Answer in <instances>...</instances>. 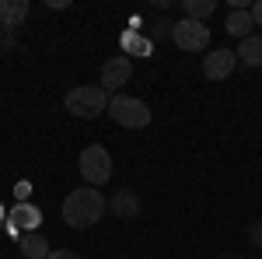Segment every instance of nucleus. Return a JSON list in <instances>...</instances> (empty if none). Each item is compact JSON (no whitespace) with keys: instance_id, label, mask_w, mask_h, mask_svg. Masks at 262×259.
I'll return each instance as SVG.
<instances>
[{"instance_id":"6","label":"nucleus","mask_w":262,"mask_h":259,"mask_svg":"<svg viewBox=\"0 0 262 259\" xmlns=\"http://www.w3.org/2000/svg\"><path fill=\"white\" fill-rule=\"evenodd\" d=\"M234 63H238V53H231V49H213V53H206V60H203V77L206 81L231 77Z\"/></svg>"},{"instance_id":"18","label":"nucleus","mask_w":262,"mask_h":259,"mask_svg":"<svg viewBox=\"0 0 262 259\" xmlns=\"http://www.w3.org/2000/svg\"><path fill=\"white\" fill-rule=\"evenodd\" d=\"M252 238H255V242L262 238V224H255V228H252Z\"/></svg>"},{"instance_id":"16","label":"nucleus","mask_w":262,"mask_h":259,"mask_svg":"<svg viewBox=\"0 0 262 259\" xmlns=\"http://www.w3.org/2000/svg\"><path fill=\"white\" fill-rule=\"evenodd\" d=\"M248 11H252V21H255V28H262V0H255Z\"/></svg>"},{"instance_id":"10","label":"nucleus","mask_w":262,"mask_h":259,"mask_svg":"<svg viewBox=\"0 0 262 259\" xmlns=\"http://www.w3.org/2000/svg\"><path fill=\"white\" fill-rule=\"evenodd\" d=\"M252 28H255V21H252V11H248V7H245V11H231L227 21H224V32L234 35V39H242V42L252 35Z\"/></svg>"},{"instance_id":"7","label":"nucleus","mask_w":262,"mask_h":259,"mask_svg":"<svg viewBox=\"0 0 262 259\" xmlns=\"http://www.w3.org/2000/svg\"><path fill=\"white\" fill-rule=\"evenodd\" d=\"M129 74H133L129 56H126V53H122V56H112V60H105V67H101V88H105V91H119L122 84L129 81Z\"/></svg>"},{"instance_id":"8","label":"nucleus","mask_w":262,"mask_h":259,"mask_svg":"<svg viewBox=\"0 0 262 259\" xmlns=\"http://www.w3.org/2000/svg\"><path fill=\"white\" fill-rule=\"evenodd\" d=\"M39 224H42V210L39 207H32V203H14L11 207V214H7V228H21L25 235L28 231H39Z\"/></svg>"},{"instance_id":"2","label":"nucleus","mask_w":262,"mask_h":259,"mask_svg":"<svg viewBox=\"0 0 262 259\" xmlns=\"http://www.w3.org/2000/svg\"><path fill=\"white\" fill-rule=\"evenodd\" d=\"M63 105L77 119H98L101 112H108V91L101 84H77V88L67 91Z\"/></svg>"},{"instance_id":"17","label":"nucleus","mask_w":262,"mask_h":259,"mask_svg":"<svg viewBox=\"0 0 262 259\" xmlns=\"http://www.w3.org/2000/svg\"><path fill=\"white\" fill-rule=\"evenodd\" d=\"M49 259H81V252H70V249H60V252H49Z\"/></svg>"},{"instance_id":"11","label":"nucleus","mask_w":262,"mask_h":259,"mask_svg":"<svg viewBox=\"0 0 262 259\" xmlns=\"http://www.w3.org/2000/svg\"><path fill=\"white\" fill-rule=\"evenodd\" d=\"M28 0H0V25L4 28H18L21 21L28 18Z\"/></svg>"},{"instance_id":"5","label":"nucleus","mask_w":262,"mask_h":259,"mask_svg":"<svg viewBox=\"0 0 262 259\" xmlns=\"http://www.w3.org/2000/svg\"><path fill=\"white\" fill-rule=\"evenodd\" d=\"M171 42L185 49V53H203L206 42H210V28L206 21H189V18H179L171 25Z\"/></svg>"},{"instance_id":"9","label":"nucleus","mask_w":262,"mask_h":259,"mask_svg":"<svg viewBox=\"0 0 262 259\" xmlns=\"http://www.w3.org/2000/svg\"><path fill=\"white\" fill-rule=\"evenodd\" d=\"M108 210H112L116 217H126V221L137 217V214H140V196H137L133 189H119L116 196L108 200Z\"/></svg>"},{"instance_id":"15","label":"nucleus","mask_w":262,"mask_h":259,"mask_svg":"<svg viewBox=\"0 0 262 259\" xmlns=\"http://www.w3.org/2000/svg\"><path fill=\"white\" fill-rule=\"evenodd\" d=\"M122 49H126V53H150V42L140 39L137 32H129V35L122 39Z\"/></svg>"},{"instance_id":"4","label":"nucleus","mask_w":262,"mask_h":259,"mask_svg":"<svg viewBox=\"0 0 262 259\" xmlns=\"http://www.w3.org/2000/svg\"><path fill=\"white\" fill-rule=\"evenodd\" d=\"M77 168H81V175L88 186H105V182L112 179V154L101 147V144H88L81 151V158H77Z\"/></svg>"},{"instance_id":"12","label":"nucleus","mask_w":262,"mask_h":259,"mask_svg":"<svg viewBox=\"0 0 262 259\" xmlns=\"http://www.w3.org/2000/svg\"><path fill=\"white\" fill-rule=\"evenodd\" d=\"M18 249L25 259H49V245L42 238L39 231H28V235H21L18 238Z\"/></svg>"},{"instance_id":"14","label":"nucleus","mask_w":262,"mask_h":259,"mask_svg":"<svg viewBox=\"0 0 262 259\" xmlns=\"http://www.w3.org/2000/svg\"><path fill=\"white\" fill-rule=\"evenodd\" d=\"M213 0H182V14L189 21H206L210 14H213Z\"/></svg>"},{"instance_id":"3","label":"nucleus","mask_w":262,"mask_h":259,"mask_svg":"<svg viewBox=\"0 0 262 259\" xmlns=\"http://www.w3.org/2000/svg\"><path fill=\"white\" fill-rule=\"evenodd\" d=\"M108 116L126 130H147L150 126V105L140 98H129V95H112L108 98Z\"/></svg>"},{"instance_id":"13","label":"nucleus","mask_w":262,"mask_h":259,"mask_svg":"<svg viewBox=\"0 0 262 259\" xmlns=\"http://www.w3.org/2000/svg\"><path fill=\"white\" fill-rule=\"evenodd\" d=\"M238 60L245 67H262V35H248V39L238 46Z\"/></svg>"},{"instance_id":"1","label":"nucleus","mask_w":262,"mask_h":259,"mask_svg":"<svg viewBox=\"0 0 262 259\" xmlns=\"http://www.w3.org/2000/svg\"><path fill=\"white\" fill-rule=\"evenodd\" d=\"M105 210H108V203H105V196H101L98 189H95V186H81V189H74V193L67 196V203H63V221H67L70 228L84 231V228L98 224Z\"/></svg>"}]
</instances>
